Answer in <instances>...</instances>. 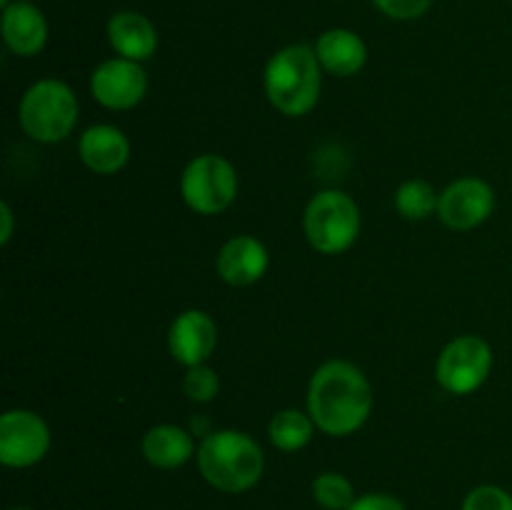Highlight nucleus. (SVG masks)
Here are the masks:
<instances>
[{
    "label": "nucleus",
    "mask_w": 512,
    "mask_h": 510,
    "mask_svg": "<svg viewBox=\"0 0 512 510\" xmlns=\"http://www.w3.org/2000/svg\"><path fill=\"white\" fill-rule=\"evenodd\" d=\"M305 235L325 255L348 250L360 233V210L343 190H323L305 208Z\"/></svg>",
    "instance_id": "obj_5"
},
{
    "label": "nucleus",
    "mask_w": 512,
    "mask_h": 510,
    "mask_svg": "<svg viewBox=\"0 0 512 510\" xmlns=\"http://www.w3.org/2000/svg\"><path fill=\"white\" fill-rule=\"evenodd\" d=\"M378 10H383L388 18L395 20H415L423 13H428L433 0H373Z\"/></svg>",
    "instance_id": "obj_23"
},
{
    "label": "nucleus",
    "mask_w": 512,
    "mask_h": 510,
    "mask_svg": "<svg viewBox=\"0 0 512 510\" xmlns=\"http://www.w3.org/2000/svg\"><path fill=\"white\" fill-rule=\"evenodd\" d=\"M315 55H318L320 65L333 75H355L368 60V48H365L363 38L353 30L333 28L325 30L315 43Z\"/></svg>",
    "instance_id": "obj_16"
},
{
    "label": "nucleus",
    "mask_w": 512,
    "mask_h": 510,
    "mask_svg": "<svg viewBox=\"0 0 512 510\" xmlns=\"http://www.w3.org/2000/svg\"><path fill=\"white\" fill-rule=\"evenodd\" d=\"M168 345L180 365L195 368L213 355L215 345H218V328L203 310H185L170 325Z\"/></svg>",
    "instance_id": "obj_11"
},
{
    "label": "nucleus",
    "mask_w": 512,
    "mask_h": 510,
    "mask_svg": "<svg viewBox=\"0 0 512 510\" xmlns=\"http://www.w3.org/2000/svg\"><path fill=\"white\" fill-rule=\"evenodd\" d=\"M318 425L313 423V418L300 410L288 408V410H280V413L273 415L268 425V435H270V443L275 445L278 450H285V453H293V450L305 448L313 438V430Z\"/></svg>",
    "instance_id": "obj_18"
},
{
    "label": "nucleus",
    "mask_w": 512,
    "mask_h": 510,
    "mask_svg": "<svg viewBox=\"0 0 512 510\" xmlns=\"http://www.w3.org/2000/svg\"><path fill=\"white\" fill-rule=\"evenodd\" d=\"M185 205L200 215H218L238 195V173L220 155H198L190 160L180 178Z\"/></svg>",
    "instance_id": "obj_6"
},
{
    "label": "nucleus",
    "mask_w": 512,
    "mask_h": 510,
    "mask_svg": "<svg viewBox=\"0 0 512 510\" xmlns=\"http://www.w3.org/2000/svg\"><path fill=\"white\" fill-rule=\"evenodd\" d=\"M218 388H220L218 375H215V370L208 368L205 363L190 368L183 380L185 395H188L190 400H195V403H210V400L215 398V393H218Z\"/></svg>",
    "instance_id": "obj_21"
},
{
    "label": "nucleus",
    "mask_w": 512,
    "mask_h": 510,
    "mask_svg": "<svg viewBox=\"0 0 512 510\" xmlns=\"http://www.w3.org/2000/svg\"><path fill=\"white\" fill-rule=\"evenodd\" d=\"M313 498L325 510H348L355 503V490L345 475L323 473L313 480Z\"/></svg>",
    "instance_id": "obj_20"
},
{
    "label": "nucleus",
    "mask_w": 512,
    "mask_h": 510,
    "mask_svg": "<svg viewBox=\"0 0 512 510\" xmlns=\"http://www.w3.org/2000/svg\"><path fill=\"white\" fill-rule=\"evenodd\" d=\"M495 208V193L485 180L460 178L443 190L438 215L448 228L470 230L490 218Z\"/></svg>",
    "instance_id": "obj_10"
},
{
    "label": "nucleus",
    "mask_w": 512,
    "mask_h": 510,
    "mask_svg": "<svg viewBox=\"0 0 512 510\" xmlns=\"http://www.w3.org/2000/svg\"><path fill=\"white\" fill-rule=\"evenodd\" d=\"M463 510H512V495L498 485H480L465 495Z\"/></svg>",
    "instance_id": "obj_22"
},
{
    "label": "nucleus",
    "mask_w": 512,
    "mask_h": 510,
    "mask_svg": "<svg viewBox=\"0 0 512 510\" xmlns=\"http://www.w3.org/2000/svg\"><path fill=\"white\" fill-rule=\"evenodd\" d=\"M493 368V350L478 335H460L445 345L435 365V378L448 393H475L488 380Z\"/></svg>",
    "instance_id": "obj_7"
},
{
    "label": "nucleus",
    "mask_w": 512,
    "mask_h": 510,
    "mask_svg": "<svg viewBox=\"0 0 512 510\" xmlns=\"http://www.w3.org/2000/svg\"><path fill=\"white\" fill-rule=\"evenodd\" d=\"M78 153L93 173L113 175L128 163L130 143L115 125H93L80 135Z\"/></svg>",
    "instance_id": "obj_13"
},
{
    "label": "nucleus",
    "mask_w": 512,
    "mask_h": 510,
    "mask_svg": "<svg viewBox=\"0 0 512 510\" xmlns=\"http://www.w3.org/2000/svg\"><path fill=\"white\" fill-rule=\"evenodd\" d=\"M143 455L155 468H180L195 455L193 435L180 425H155L145 433Z\"/></svg>",
    "instance_id": "obj_17"
},
{
    "label": "nucleus",
    "mask_w": 512,
    "mask_h": 510,
    "mask_svg": "<svg viewBox=\"0 0 512 510\" xmlns=\"http://www.w3.org/2000/svg\"><path fill=\"white\" fill-rule=\"evenodd\" d=\"M440 195L425 180H408L395 193V208L403 218L408 220H425L433 213H438Z\"/></svg>",
    "instance_id": "obj_19"
},
{
    "label": "nucleus",
    "mask_w": 512,
    "mask_h": 510,
    "mask_svg": "<svg viewBox=\"0 0 512 510\" xmlns=\"http://www.w3.org/2000/svg\"><path fill=\"white\" fill-rule=\"evenodd\" d=\"M0 5H3V8H8V5H10V0H0Z\"/></svg>",
    "instance_id": "obj_26"
},
{
    "label": "nucleus",
    "mask_w": 512,
    "mask_h": 510,
    "mask_svg": "<svg viewBox=\"0 0 512 510\" xmlns=\"http://www.w3.org/2000/svg\"><path fill=\"white\" fill-rule=\"evenodd\" d=\"M148 75L135 60L113 58L100 63L90 78V93L110 110L135 108L145 98Z\"/></svg>",
    "instance_id": "obj_9"
},
{
    "label": "nucleus",
    "mask_w": 512,
    "mask_h": 510,
    "mask_svg": "<svg viewBox=\"0 0 512 510\" xmlns=\"http://www.w3.org/2000/svg\"><path fill=\"white\" fill-rule=\"evenodd\" d=\"M348 510H405V505L388 493H368L355 498Z\"/></svg>",
    "instance_id": "obj_24"
},
{
    "label": "nucleus",
    "mask_w": 512,
    "mask_h": 510,
    "mask_svg": "<svg viewBox=\"0 0 512 510\" xmlns=\"http://www.w3.org/2000/svg\"><path fill=\"white\" fill-rule=\"evenodd\" d=\"M200 475L223 493H243L260 480L265 455L260 445L240 430H215L198 448Z\"/></svg>",
    "instance_id": "obj_2"
},
{
    "label": "nucleus",
    "mask_w": 512,
    "mask_h": 510,
    "mask_svg": "<svg viewBox=\"0 0 512 510\" xmlns=\"http://www.w3.org/2000/svg\"><path fill=\"white\" fill-rule=\"evenodd\" d=\"M320 60L310 45H288L265 65V93L290 118L310 113L320 95Z\"/></svg>",
    "instance_id": "obj_3"
},
{
    "label": "nucleus",
    "mask_w": 512,
    "mask_h": 510,
    "mask_svg": "<svg viewBox=\"0 0 512 510\" xmlns=\"http://www.w3.org/2000/svg\"><path fill=\"white\" fill-rule=\"evenodd\" d=\"M0 220H3V230H0V243L8 245L10 238H13V210H10V205L0 203Z\"/></svg>",
    "instance_id": "obj_25"
},
{
    "label": "nucleus",
    "mask_w": 512,
    "mask_h": 510,
    "mask_svg": "<svg viewBox=\"0 0 512 510\" xmlns=\"http://www.w3.org/2000/svg\"><path fill=\"white\" fill-rule=\"evenodd\" d=\"M108 40L120 58L140 63V60H148L158 48V30L145 15L123 10L110 18Z\"/></svg>",
    "instance_id": "obj_15"
},
{
    "label": "nucleus",
    "mask_w": 512,
    "mask_h": 510,
    "mask_svg": "<svg viewBox=\"0 0 512 510\" xmlns=\"http://www.w3.org/2000/svg\"><path fill=\"white\" fill-rule=\"evenodd\" d=\"M13 510H30V508H13Z\"/></svg>",
    "instance_id": "obj_27"
},
{
    "label": "nucleus",
    "mask_w": 512,
    "mask_h": 510,
    "mask_svg": "<svg viewBox=\"0 0 512 510\" xmlns=\"http://www.w3.org/2000/svg\"><path fill=\"white\" fill-rule=\"evenodd\" d=\"M373 410V390L358 365L328 360L315 370L308 388V415L323 433L343 438L365 425Z\"/></svg>",
    "instance_id": "obj_1"
},
{
    "label": "nucleus",
    "mask_w": 512,
    "mask_h": 510,
    "mask_svg": "<svg viewBox=\"0 0 512 510\" xmlns=\"http://www.w3.org/2000/svg\"><path fill=\"white\" fill-rule=\"evenodd\" d=\"M18 118L25 133L38 143H60L78 123V100L60 80H38L25 90Z\"/></svg>",
    "instance_id": "obj_4"
},
{
    "label": "nucleus",
    "mask_w": 512,
    "mask_h": 510,
    "mask_svg": "<svg viewBox=\"0 0 512 510\" xmlns=\"http://www.w3.org/2000/svg\"><path fill=\"white\" fill-rule=\"evenodd\" d=\"M265 270H268V250L253 235H235L220 248L218 275L235 288L258 283Z\"/></svg>",
    "instance_id": "obj_12"
},
{
    "label": "nucleus",
    "mask_w": 512,
    "mask_h": 510,
    "mask_svg": "<svg viewBox=\"0 0 512 510\" xmlns=\"http://www.w3.org/2000/svg\"><path fill=\"white\" fill-rule=\"evenodd\" d=\"M50 448V430L38 413L8 410L0 418V463L8 468H30Z\"/></svg>",
    "instance_id": "obj_8"
},
{
    "label": "nucleus",
    "mask_w": 512,
    "mask_h": 510,
    "mask_svg": "<svg viewBox=\"0 0 512 510\" xmlns=\"http://www.w3.org/2000/svg\"><path fill=\"white\" fill-rule=\"evenodd\" d=\"M3 40L15 55L23 58L40 53L48 40V23L43 13L23 0L10 3L8 8H3Z\"/></svg>",
    "instance_id": "obj_14"
}]
</instances>
